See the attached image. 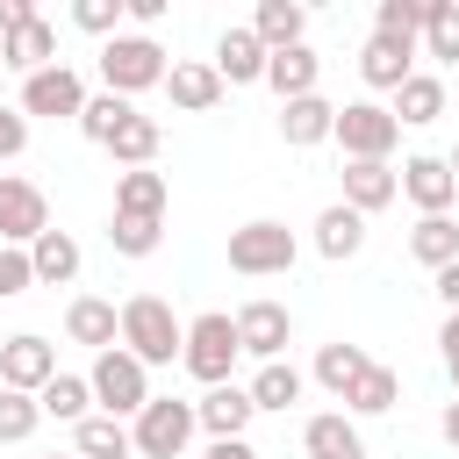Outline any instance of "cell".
<instances>
[{
    "label": "cell",
    "instance_id": "9c48e42d",
    "mask_svg": "<svg viewBox=\"0 0 459 459\" xmlns=\"http://www.w3.org/2000/svg\"><path fill=\"white\" fill-rule=\"evenodd\" d=\"M50 230V201H43V186L36 179H14V172H0V244H36Z\"/></svg>",
    "mask_w": 459,
    "mask_h": 459
},
{
    "label": "cell",
    "instance_id": "8d00e7d4",
    "mask_svg": "<svg viewBox=\"0 0 459 459\" xmlns=\"http://www.w3.org/2000/svg\"><path fill=\"white\" fill-rule=\"evenodd\" d=\"M423 14H430V0H380V14H373V36L416 43V36H423Z\"/></svg>",
    "mask_w": 459,
    "mask_h": 459
},
{
    "label": "cell",
    "instance_id": "7a4b0ae2",
    "mask_svg": "<svg viewBox=\"0 0 459 459\" xmlns=\"http://www.w3.org/2000/svg\"><path fill=\"white\" fill-rule=\"evenodd\" d=\"M86 387H93V402H100V416H115V423H129L143 402H151V366L143 359H129L122 344H108L100 359H93V373H86Z\"/></svg>",
    "mask_w": 459,
    "mask_h": 459
},
{
    "label": "cell",
    "instance_id": "e0dca14e",
    "mask_svg": "<svg viewBox=\"0 0 459 459\" xmlns=\"http://www.w3.org/2000/svg\"><path fill=\"white\" fill-rule=\"evenodd\" d=\"M0 65H14L22 79H29V72H50V65H57V29H50L43 14L22 22L14 36H0Z\"/></svg>",
    "mask_w": 459,
    "mask_h": 459
},
{
    "label": "cell",
    "instance_id": "44dd1931",
    "mask_svg": "<svg viewBox=\"0 0 459 459\" xmlns=\"http://www.w3.org/2000/svg\"><path fill=\"white\" fill-rule=\"evenodd\" d=\"M387 115L409 122V129L437 122V115H445V79H437V72H409V79L394 86V108H387Z\"/></svg>",
    "mask_w": 459,
    "mask_h": 459
},
{
    "label": "cell",
    "instance_id": "d6986e66",
    "mask_svg": "<svg viewBox=\"0 0 459 459\" xmlns=\"http://www.w3.org/2000/svg\"><path fill=\"white\" fill-rule=\"evenodd\" d=\"M359 72H366V86L394 93V86L416 72V43H394V36H366V50H359Z\"/></svg>",
    "mask_w": 459,
    "mask_h": 459
},
{
    "label": "cell",
    "instance_id": "836d02e7",
    "mask_svg": "<svg viewBox=\"0 0 459 459\" xmlns=\"http://www.w3.org/2000/svg\"><path fill=\"white\" fill-rule=\"evenodd\" d=\"M366 366H373V359H366V351H359V344H344V337H337V344H323V351H316V380H323V387H330V394H337V402H344V394H351V380H359V373H366Z\"/></svg>",
    "mask_w": 459,
    "mask_h": 459
},
{
    "label": "cell",
    "instance_id": "7bdbcfd3",
    "mask_svg": "<svg viewBox=\"0 0 459 459\" xmlns=\"http://www.w3.org/2000/svg\"><path fill=\"white\" fill-rule=\"evenodd\" d=\"M437 344H445V373H452V387H459V316H445Z\"/></svg>",
    "mask_w": 459,
    "mask_h": 459
},
{
    "label": "cell",
    "instance_id": "b9f144b4",
    "mask_svg": "<svg viewBox=\"0 0 459 459\" xmlns=\"http://www.w3.org/2000/svg\"><path fill=\"white\" fill-rule=\"evenodd\" d=\"M22 151H29V115L0 100V158H22Z\"/></svg>",
    "mask_w": 459,
    "mask_h": 459
},
{
    "label": "cell",
    "instance_id": "1f68e13d",
    "mask_svg": "<svg viewBox=\"0 0 459 459\" xmlns=\"http://www.w3.org/2000/svg\"><path fill=\"white\" fill-rule=\"evenodd\" d=\"M251 409H294L301 402V366H287V359H273V366H258L251 373Z\"/></svg>",
    "mask_w": 459,
    "mask_h": 459
},
{
    "label": "cell",
    "instance_id": "277c9868",
    "mask_svg": "<svg viewBox=\"0 0 459 459\" xmlns=\"http://www.w3.org/2000/svg\"><path fill=\"white\" fill-rule=\"evenodd\" d=\"M186 437H194V402L151 394V402L129 416V452H136V459H179Z\"/></svg>",
    "mask_w": 459,
    "mask_h": 459
},
{
    "label": "cell",
    "instance_id": "5bb4252c",
    "mask_svg": "<svg viewBox=\"0 0 459 459\" xmlns=\"http://www.w3.org/2000/svg\"><path fill=\"white\" fill-rule=\"evenodd\" d=\"M251 416H258V409H251V394H244L237 380H222V387H208V394L194 402V430H208V437H244Z\"/></svg>",
    "mask_w": 459,
    "mask_h": 459
},
{
    "label": "cell",
    "instance_id": "d590c367",
    "mask_svg": "<svg viewBox=\"0 0 459 459\" xmlns=\"http://www.w3.org/2000/svg\"><path fill=\"white\" fill-rule=\"evenodd\" d=\"M129 115H136V108H129L122 93H86V108H79V129H86V136H93V143L108 151V136H115V129H122Z\"/></svg>",
    "mask_w": 459,
    "mask_h": 459
},
{
    "label": "cell",
    "instance_id": "7c38bea8",
    "mask_svg": "<svg viewBox=\"0 0 459 459\" xmlns=\"http://www.w3.org/2000/svg\"><path fill=\"white\" fill-rule=\"evenodd\" d=\"M394 186H402L423 215H452V201H459V179H452L445 158H409V165L394 172Z\"/></svg>",
    "mask_w": 459,
    "mask_h": 459
},
{
    "label": "cell",
    "instance_id": "e575fe53",
    "mask_svg": "<svg viewBox=\"0 0 459 459\" xmlns=\"http://www.w3.org/2000/svg\"><path fill=\"white\" fill-rule=\"evenodd\" d=\"M423 50H430L437 65H459V0H430V14H423Z\"/></svg>",
    "mask_w": 459,
    "mask_h": 459
},
{
    "label": "cell",
    "instance_id": "d4e9b609",
    "mask_svg": "<svg viewBox=\"0 0 459 459\" xmlns=\"http://www.w3.org/2000/svg\"><path fill=\"white\" fill-rule=\"evenodd\" d=\"M301 29H308V7H301V0H258V14H251V36H258L265 50H294Z\"/></svg>",
    "mask_w": 459,
    "mask_h": 459
},
{
    "label": "cell",
    "instance_id": "ffe728a7",
    "mask_svg": "<svg viewBox=\"0 0 459 459\" xmlns=\"http://www.w3.org/2000/svg\"><path fill=\"white\" fill-rule=\"evenodd\" d=\"M301 452H308V459H366V437L351 430V416H344V409H330V416H308Z\"/></svg>",
    "mask_w": 459,
    "mask_h": 459
},
{
    "label": "cell",
    "instance_id": "3957f363",
    "mask_svg": "<svg viewBox=\"0 0 459 459\" xmlns=\"http://www.w3.org/2000/svg\"><path fill=\"white\" fill-rule=\"evenodd\" d=\"M237 359H244V351H237V323H230L222 308H208V316H194V323H186V344H179V366H186V373H194L201 387H222Z\"/></svg>",
    "mask_w": 459,
    "mask_h": 459
},
{
    "label": "cell",
    "instance_id": "603a6c76",
    "mask_svg": "<svg viewBox=\"0 0 459 459\" xmlns=\"http://www.w3.org/2000/svg\"><path fill=\"white\" fill-rule=\"evenodd\" d=\"M165 201H172V186H165V172H151V165H136V172L115 179V215H151V222H165Z\"/></svg>",
    "mask_w": 459,
    "mask_h": 459
},
{
    "label": "cell",
    "instance_id": "30bf717a",
    "mask_svg": "<svg viewBox=\"0 0 459 459\" xmlns=\"http://www.w3.org/2000/svg\"><path fill=\"white\" fill-rule=\"evenodd\" d=\"M230 323H237V351H251L258 366H273V359L287 351V337H294V316H287L280 301H244Z\"/></svg>",
    "mask_w": 459,
    "mask_h": 459
},
{
    "label": "cell",
    "instance_id": "f1b7e54d",
    "mask_svg": "<svg viewBox=\"0 0 459 459\" xmlns=\"http://www.w3.org/2000/svg\"><path fill=\"white\" fill-rule=\"evenodd\" d=\"M409 258L430 265V273L452 265V258H459V222H452V215H423V222L409 230Z\"/></svg>",
    "mask_w": 459,
    "mask_h": 459
},
{
    "label": "cell",
    "instance_id": "2e32d148",
    "mask_svg": "<svg viewBox=\"0 0 459 459\" xmlns=\"http://www.w3.org/2000/svg\"><path fill=\"white\" fill-rule=\"evenodd\" d=\"M65 337H72V344L108 351V344H122V308H115V301H100V294H79V301L65 308Z\"/></svg>",
    "mask_w": 459,
    "mask_h": 459
},
{
    "label": "cell",
    "instance_id": "f6af8a7d",
    "mask_svg": "<svg viewBox=\"0 0 459 459\" xmlns=\"http://www.w3.org/2000/svg\"><path fill=\"white\" fill-rule=\"evenodd\" d=\"M437 301L459 316V258H452V265H437Z\"/></svg>",
    "mask_w": 459,
    "mask_h": 459
},
{
    "label": "cell",
    "instance_id": "ab89813d",
    "mask_svg": "<svg viewBox=\"0 0 459 459\" xmlns=\"http://www.w3.org/2000/svg\"><path fill=\"white\" fill-rule=\"evenodd\" d=\"M72 22H79L86 36H122V0H79Z\"/></svg>",
    "mask_w": 459,
    "mask_h": 459
},
{
    "label": "cell",
    "instance_id": "7402d4cb",
    "mask_svg": "<svg viewBox=\"0 0 459 459\" xmlns=\"http://www.w3.org/2000/svg\"><path fill=\"white\" fill-rule=\"evenodd\" d=\"M330 122H337V108H330L323 93H301V100H280V136H287L294 151H308V143H323V136H330Z\"/></svg>",
    "mask_w": 459,
    "mask_h": 459
},
{
    "label": "cell",
    "instance_id": "7dc6e473",
    "mask_svg": "<svg viewBox=\"0 0 459 459\" xmlns=\"http://www.w3.org/2000/svg\"><path fill=\"white\" fill-rule=\"evenodd\" d=\"M122 14H129V22H143V29H151V22H158V14H165V0H122Z\"/></svg>",
    "mask_w": 459,
    "mask_h": 459
},
{
    "label": "cell",
    "instance_id": "83f0119b",
    "mask_svg": "<svg viewBox=\"0 0 459 459\" xmlns=\"http://www.w3.org/2000/svg\"><path fill=\"white\" fill-rule=\"evenodd\" d=\"M359 244H366V215H351L344 201L316 215V251L323 258H359Z\"/></svg>",
    "mask_w": 459,
    "mask_h": 459
},
{
    "label": "cell",
    "instance_id": "5b68a950",
    "mask_svg": "<svg viewBox=\"0 0 459 459\" xmlns=\"http://www.w3.org/2000/svg\"><path fill=\"white\" fill-rule=\"evenodd\" d=\"M165 50L151 43V36H108L100 43V79H108V93H143V86H165Z\"/></svg>",
    "mask_w": 459,
    "mask_h": 459
},
{
    "label": "cell",
    "instance_id": "ee69618b",
    "mask_svg": "<svg viewBox=\"0 0 459 459\" xmlns=\"http://www.w3.org/2000/svg\"><path fill=\"white\" fill-rule=\"evenodd\" d=\"M22 22H36V7L29 0H0V36H14Z\"/></svg>",
    "mask_w": 459,
    "mask_h": 459
},
{
    "label": "cell",
    "instance_id": "d6a6232c",
    "mask_svg": "<svg viewBox=\"0 0 459 459\" xmlns=\"http://www.w3.org/2000/svg\"><path fill=\"white\" fill-rule=\"evenodd\" d=\"M36 409L57 416V423H86V416H93V387H86V373H57V380L36 394Z\"/></svg>",
    "mask_w": 459,
    "mask_h": 459
},
{
    "label": "cell",
    "instance_id": "ac0fdd59",
    "mask_svg": "<svg viewBox=\"0 0 459 459\" xmlns=\"http://www.w3.org/2000/svg\"><path fill=\"white\" fill-rule=\"evenodd\" d=\"M316 79H323V57H316L308 43H294V50H265V86H273L280 100L316 93Z\"/></svg>",
    "mask_w": 459,
    "mask_h": 459
},
{
    "label": "cell",
    "instance_id": "52a82bcc",
    "mask_svg": "<svg viewBox=\"0 0 459 459\" xmlns=\"http://www.w3.org/2000/svg\"><path fill=\"white\" fill-rule=\"evenodd\" d=\"M330 136L344 143V158H380V165H387V151L402 143V122H394L380 100H344L337 122H330Z\"/></svg>",
    "mask_w": 459,
    "mask_h": 459
},
{
    "label": "cell",
    "instance_id": "74e56055",
    "mask_svg": "<svg viewBox=\"0 0 459 459\" xmlns=\"http://www.w3.org/2000/svg\"><path fill=\"white\" fill-rule=\"evenodd\" d=\"M158 237H165V222H151V215H115V222H108V244H115L122 258H151Z\"/></svg>",
    "mask_w": 459,
    "mask_h": 459
},
{
    "label": "cell",
    "instance_id": "c3c4849f",
    "mask_svg": "<svg viewBox=\"0 0 459 459\" xmlns=\"http://www.w3.org/2000/svg\"><path fill=\"white\" fill-rule=\"evenodd\" d=\"M437 430H445V437L459 445V402H445V416H437Z\"/></svg>",
    "mask_w": 459,
    "mask_h": 459
},
{
    "label": "cell",
    "instance_id": "f546056e",
    "mask_svg": "<svg viewBox=\"0 0 459 459\" xmlns=\"http://www.w3.org/2000/svg\"><path fill=\"white\" fill-rule=\"evenodd\" d=\"M72 452H79V459H136V452H129V423H115V416L72 423Z\"/></svg>",
    "mask_w": 459,
    "mask_h": 459
},
{
    "label": "cell",
    "instance_id": "4fadbf2b",
    "mask_svg": "<svg viewBox=\"0 0 459 459\" xmlns=\"http://www.w3.org/2000/svg\"><path fill=\"white\" fill-rule=\"evenodd\" d=\"M337 179H344V208H351V215H380V208L402 194V186H394V165H380V158H344Z\"/></svg>",
    "mask_w": 459,
    "mask_h": 459
},
{
    "label": "cell",
    "instance_id": "f907efd6",
    "mask_svg": "<svg viewBox=\"0 0 459 459\" xmlns=\"http://www.w3.org/2000/svg\"><path fill=\"white\" fill-rule=\"evenodd\" d=\"M50 459H79V452H50Z\"/></svg>",
    "mask_w": 459,
    "mask_h": 459
},
{
    "label": "cell",
    "instance_id": "60d3db41",
    "mask_svg": "<svg viewBox=\"0 0 459 459\" xmlns=\"http://www.w3.org/2000/svg\"><path fill=\"white\" fill-rule=\"evenodd\" d=\"M29 287H36V273H29V251L0 244V301H14V294H29Z\"/></svg>",
    "mask_w": 459,
    "mask_h": 459
},
{
    "label": "cell",
    "instance_id": "484cf974",
    "mask_svg": "<svg viewBox=\"0 0 459 459\" xmlns=\"http://www.w3.org/2000/svg\"><path fill=\"white\" fill-rule=\"evenodd\" d=\"M165 93H172V108L208 115V108L222 100V79H215V65H172V72H165Z\"/></svg>",
    "mask_w": 459,
    "mask_h": 459
},
{
    "label": "cell",
    "instance_id": "cb8c5ba5",
    "mask_svg": "<svg viewBox=\"0 0 459 459\" xmlns=\"http://www.w3.org/2000/svg\"><path fill=\"white\" fill-rule=\"evenodd\" d=\"M29 273H36L43 287H72V280H79V244H72V230H43V237L29 244Z\"/></svg>",
    "mask_w": 459,
    "mask_h": 459
},
{
    "label": "cell",
    "instance_id": "4dcf8cb0",
    "mask_svg": "<svg viewBox=\"0 0 459 459\" xmlns=\"http://www.w3.org/2000/svg\"><path fill=\"white\" fill-rule=\"evenodd\" d=\"M158 143H165V136H158V122H151V115H129V122L108 136V158H115L122 172H136V165H151V158H158Z\"/></svg>",
    "mask_w": 459,
    "mask_h": 459
},
{
    "label": "cell",
    "instance_id": "ba28073f",
    "mask_svg": "<svg viewBox=\"0 0 459 459\" xmlns=\"http://www.w3.org/2000/svg\"><path fill=\"white\" fill-rule=\"evenodd\" d=\"M50 380H57V351H50V337H36V330L0 337V387H7V394H43Z\"/></svg>",
    "mask_w": 459,
    "mask_h": 459
},
{
    "label": "cell",
    "instance_id": "9a60e30c",
    "mask_svg": "<svg viewBox=\"0 0 459 459\" xmlns=\"http://www.w3.org/2000/svg\"><path fill=\"white\" fill-rule=\"evenodd\" d=\"M208 65H215V79H222V86H251V79H265V43H258L251 29H222Z\"/></svg>",
    "mask_w": 459,
    "mask_h": 459
},
{
    "label": "cell",
    "instance_id": "8992f818",
    "mask_svg": "<svg viewBox=\"0 0 459 459\" xmlns=\"http://www.w3.org/2000/svg\"><path fill=\"white\" fill-rule=\"evenodd\" d=\"M287 265H294V230H287V222L258 215V222L230 230V273H244V280H273V273H287Z\"/></svg>",
    "mask_w": 459,
    "mask_h": 459
},
{
    "label": "cell",
    "instance_id": "f35d334b",
    "mask_svg": "<svg viewBox=\"0 0 459 459\" xmlns=\"http://www.w3.org/2000/svg\"><path fill=\"white\" fill-rule=\"evenodd\" d=\"M36 423H43L36 394H7V387H0V445H22V437H29Z\"/></svg>",
    "mask_w": 459,
    "mask_h": 459
},
{
    "label": "cell",
    "instance_id": "4316f807",
    "mask_svg": "<svg viewBox=\"0 0 459 459\" xmlns=\"http://www.w3.org/2000/svg\"><path fill=\"white\" fill-rule=\"evenodd\" d=\"M394 402H402V373H394V366H380V359H373V366L351 380V394H344V409H351V416H387Z\"/></svg>",
    "mask_w": 459,
    "mask_h": 459
},
{
    "label": "cell",
    "instance_id": "681fc988",
    "mask_svg": "<svg viewBox=\"0 0 459 459\" xmlns=\"http://www.w3.org/2000/svg\"><path fill=\"white\" fill-rule=\"evenodd\" d=\"M445 165H452V179H459V151H452V158H445Z\"/></svg>",
    "mask_w": 459,
    "mask_h": 459
},
{
    "label": "cell",
    "instance_id": "8fae6325",
    "mask_svg": "<svg viewBox=\"0 0 459 459\" xmlns=\"http://www.w3.org/2000/svg\"><path fill=\"white\" fill-rule=\"evenodd\" d=\"M86 108V79L72 72V65H50V72H29L22 79V115H79Z\"/></svg>",
    "mask_w": 459,
    "mask_h": 459
},
{
    "label": "cell",
    "instance_id": "bcb514c9",
    "mask_svg": "<svg viewBox=\"0 0 459 459\" xmlns=\"http://www.w3.org/2000/svg\"><path fill=\"white\" fill-rule=\"evenodd\" d=\"M201 459H258V452H251L244 437H208V452H201Z\"/></svg>",
    "mask_w": 459,
    "mask_h": 459
},
{
    "label": "cell",
    "instance_id": "6da1fadb",
    "mask_svg": "<svg viewBox=\"0 0 459 459\" xmlns=\"http://www.w3.org/2000/svg\"><path fill=\"white\" fill-rule=\"evenodd\" d=\"M179 344H186V323L172 316L165 294H129V301H122V351H129V359H143V366H172Z\"/></svg>",
    "mask_w": 459,
    "mask_h": 459
}]
</instances>
